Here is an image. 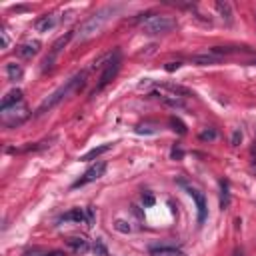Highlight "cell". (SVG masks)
Returning a JSON list of instances; mask_svg holds the SVG:
<instances>
[{"label":"cell","mask_w":256,"mask_h":256,"mask_svg":"<svg viewBox=\"0 0 256 256\" xmlns=\"http://www.w3.org/2000/svg\"><path fill=\"white\" fill-rule=\"evenodd\" d=\"M180 66H182L180 62H168V64L164 66V70H166V72H174V70H178Z\"/></svg>","instance_id":"4316f807"},{"label":"cell","mask_w":256,"mask_h":256,"mask_svg":"<svg viewBox=\"0 0 256 256\" xmlns=\"http://www.w3.org/2000/svg\"><path fill=\"white\" fill-rule=\"evenodd\" d=\"M170 156H172V158H178V160H180V158L184 156V152H182L180 148H176V146H174V148H172V152H170Z\"/></svg>","instance_id":"f546056e"},{"label":"cell","mask_w":256,"mask_h":256,"mask_svg":"<svg viewBox=\"0 0 256 256\" xmlns=\"http://www.w3.org/2000/svg\"><path fill=\"white\" fill-rule=\"evenodd\" d=\"M114 228H116L118 232H122V234H128V232H130V224L126 222V220H116Z\"/></svg>","instance_id":"7402d4cb"},{"label":"cell","mask_w":256,"mask_h":256,"mask_svg":"<svg viewBox=\"0 0 256 256\" xmlns=\"http://www.w3.org/2000/svg\"><path fill=\"white\" fill-rule=\"evenodd\" d=\"M56 16L54 14H46V16H42V18H38L36 20V24H34V28H36L38 32H48V30H52L54 26H56Z\"/></svg>","instance_id":"9c48e42d"},{"label":"cell","mask_w":256,"mask_h":256,"mask_svg":"<svg viewBox=\"0 0 256 256\" xmlns=\"http://www.w3.org/2000/svg\"><path fill=\"white\" fill-rule=\"evenodd\" d=\"M170 126H172V130L178 132V134H186V124L176 116H170Z\"/></svg>","instance_id":"44dd1931"},{"label":"cell","mask_w":256,"mask_h":256,"mask_svg":"<svg viewBox=\"0 0 256 256\" xmlns=\"http://www.w3.org/2000/svg\"><path fill=\"white\" fill-rule=\"evenodd\" d=\"M164 88L170 90V94H172V96H178V98H182V96H190V94H192L188 88L180 86V84H164Z\"/></svg>","instance_id":"d6986e66"},{"label":"cell","mask_w":256,"mask_h":256,"mask_svg":"<svg viewBox=\"0 0 256 256\" xmlns=\"http://www.w3.org/2000/svg\"><path fill=\"white\" fill-rule=\"evenodd\" d=\"M66 242H68V246L72 248L74 254H86V252L90 250L88 240H84V238H68Z\"/></svg>","instance_id":"8fae6325"},{"label":"cell","mask_w":256,"mask_h":256,"mask_svg":"<svg viewBox=\"0 0 256 256\" xmlns=\"http://www.w3.org/2000/svg\"><path fill=\"white\" fill-rule=\"evenodd\" d=\"M150 256H184V252L170 246H158V248H150Z\"/></svg>","instance_id":"e0dca14e"},{"label":"cell","mask_w":256,"mask_h":256,"mask_svg":"<svg viewBox=\"0 0 256 256\" xmlns=\"http://www.w3.org/2000/svg\"><path fill=\"white\" fill-rule=\"evenodd\" d=\"M114 12H116V6H104V8L96 10L92 16H88V18L78 26V30H74L76 32L74 38L80 40V42L82 40H88L90 36H94L96 32H100L102 28H104V24L114 16Z\"/></svg>","instance_id":"7a4b0ae2"},{"label":"cell","mask_w":256,"mask_h":256,"mask_svg":"<svg viewBox=\"0 0 256 256\" xmlns=\"http://www.w3.org/2000/svg\"><path fill=\"white\" fill-rule=\"evenodd\" d=\"M152 96H156L164 106H170V108H184V100L178 98V96H172V94H168V96H158V92H152Z\"/></svg>","instance_id":"7c38bea8"},{"label":"cell","mask_w":256,"mask_h":256,"mask_svg":"<svg viewBox=\"0 0 256 256\" xmlns=\"http://www.w3.org/2000/svg\"><path fill=\"white\" fill-rule=\"evenodd\" d=\"M120 64H122V58H120V52L116 50L114 54H110L108 62L104 64V70H102V74H100V78H98V84H96V88L92 90V94L102 92V90H104V88L108 86V84L116 78L118 70H120Z\"/></svg>","instance_id":"277c9868"},{"label":"cell","mask_w":256,"mask_h":256,"mask_svg":"<svg viewBox=\"0 0 256 256\" xmlns=\"http://www.w3.org/2000/svg\"><path fill=\"white\" fill-rule=\"evenodd\" d=\"M216 138V130H202L200 132V140H214Z\"/></svg>","instance_id":"d4e9b609"},{"label":"cell","mask_w":256,"mask_h":256,"mask_svg":"<svg viewBox=\"0 0 256 256\" xmlns=\"http://www.w3.org/2000/svg\"><path fill=\"white\" fill-rule=\"evenodd\" d=\"M38 50H40V42L34 40V42H26V44L18 46L16 54H18L20 58H32L34 54H38Z\"/></svg>","instance_id":"ba28073f"},{"label":"cell","mask_w":256,"mask_h":256,"mask_svg":"<svg viewBox=\"0 0 256 256\" xmlns=\"http://www.w3.org/2000/svg\"><path fill=\"white\" fill-rule=\"evenodd\" d=\"M142 202H144V206H152V204H154V196H152V194H142Z\"/></svg>","instance_id":"83f0119b"},{"label":"cell","mask_w":256,"mask_h":256,"mask_svg":"<svg viewBox=\"0 0 256 256\" xmlns=\"http://www.w3.org/2000/svg\"><path fill=\"white\" fill-rule=\"evenodd\" d=\"M94 254H96V256H108V250H106L104 244H102V240H96V244H94Z\"/></svg>","instance_id":"603a6c76"},{"label":"cell","mask_w":256,"mask_h":256,"mask_svg":"<svg viewBox=\"0 0 256 256\" xmlns=\"http://www.w3.org/2000/svg\"><path fill=\"white\" fill-rule=\"evenodd\" d=\"M214 6L218 10V14H220V18H222L226 24H232V6L228 2H222V0H218Z\"/></svg>","instance_id":"5bb4252c"},{"label":"cell","mask_w":256,"mask_h":256,"mask_svg":"<svg viewBox=\"0 0 256 256\" xmlns=\"http://www.w3.org/2000/svg\"><path fill=\"white\" fill-rule=\"evenodd\" d=\"M176 28V18L172 16H164V14H156L150 16V18L142 24V32L148 36H154V34H166L170 30Z\"/></svg>","instance_id":"3957f363"},{"label":"cell","mask_w":256,"mask_h":256,"mask_svg":"<svg viewBox=\"0 0 256 256\" xmlns=\"http://www.w3.org/2000/svg\"><path fill=\"white\" fill-rule=\"evenodd\" d=\"M104 170H106V162H96V164H92V166L86 170V172H84V174L72 184V188H80V186H86V184L98 180L102 174H104Z\"/></svg>","instance_id":"5b68a950"},{"label":"cell","mask_w":256,"mask_h":256,"mask_svg":"<svg viewBox=\"0 0 256 256\" xmlns=\"http://www.w3.org/2000/svg\"><path fill=\"white\" fill-rule=\"evenodd\" d=\"M26 256H46V254H40L38 250H32V252H28Z\"/></svg>","instance_id":"d6a6232c"},{"label":"cell","mask_w":256,"mask_h":256,"mask_svg":"<svg viewBox=\"0 0 256 256\" xmlns=\"http://www.w3.org/2000/svg\"><path fill=\"white\" fill-rule=\"evenodd\" d=\"M2 46H4V48L8 46V36H6V32H2Z\"/></svg>","instance_id":"1f68e13d"},{"label":"cell","mask_w":256,"mask_h":256,"mask_svg":"<svg viewBox=\"0 0 256 256\" xmlns=\"http://www.w3.org/2000/svg\"><path fill=\"white\" fill-rule=\"evenodd\" d=\"M6 74H8V78H10L12 82H16V80L22 78V68H20L18 64L10 62V64H6Z\"/></svg>","instance_id":"ffe728a7"},{"label":"cell","mask_w":256,"mask_h":256,"mask_svg":"<svg viewBox=\"0 0 256 256\" xmlns=\"http://www.w3.org/2000/svg\"><path fill=\"white\" fill-rule=\"evenodd\" d=\"M20 102H22V90H18V88H16V90H12V92H8L4 98H2V102H0V110H10L12 106L16 108V104H20Z\"/></svg>","instance_id":"52a82bcc"},{"label":"cell","mask_w":256,"mask_h":256,"mask_svg":"<svg viewBox=\"0 0 256 256\" xmlns=\"http://www.w3.org/2000/svg\"><path fill=\"white\" fill-rule=\"evenodd\" d=\"M136 132H138V134H152V132H156V128L154 126H138Z\"/></svg>","instance_id":"484cf974"},{"label":"cell","mask_w":256,"mask_h":256,"mask_svg":"<svg viewBox=\"0 0 256 256\" xmlns=\"http://www.w3.org/2000/svg\"><path fill=\"white\" fill-rule=\"evenodd\" d=\"M188 194H190V196L194 198V202H196V208H198V224H202L204 220H206V198H204V194H200V192L194 190V188H190Z\"/></svg>","instance_id":"8992f818"},{"label":"cell","mask_w":256,"mask_h":256,"mask_svg":"<svg viewBox=\"0 0 256 256\" xmlns=\"http://www.w3.org/2000/svg\"><path fill=\"white\" fill-rule=\"evenodd\" d=\"M74 36H76V32H66L64 36H60V38H58V40L52 44V50H50V54H52V56H56V54L60 52V50H62V48H64L68 42H70Z\"/></svg>","instance_id":"9a60e30c"},{"label":"cell","mask_w":256,"mask_h":256,"mask_svg":"<svg viewBox=\"0 0 256 256\" xmlns=\"http://www.w3.org/2000/svg\"><path fill=\"white\" fill-rule=\"evenodd\" d=\"M46 256H66V254H64L62 250H52V252H48Z\"/></svg>","instance_id":"4dcf8cb0"},{"label":"cell","mask_w":256,"mask_h":256,"mask_svg":"<svg viewBox=\"0 0 256 256\" xmlns=\"http://www.w3.org/2000/svg\"><path fill=\"white\" fill-rule=\"evenodd\" d=\"M240 142H242V130H240V128H236V130L232 132L230 144H232V146H238V144H240Z\"/></svg>","instance_id":"cb8c5ba5"},{"label":"cell","mask_w":256,"mask_h":256,"mask_svg":"<svg viewBox=\"0 0 256 256\" xmlns=\"http://www.w3.org/2000/svg\"><path fill=\"white\" fill-rule=\"evenodd\" d=\"M192 62L198 64V66H212V64H218V62H220V56H216V54H212V52L196 54V56H192Z\"/></svg>","instance_id":"4fadbf2b"},{"label":"cell","mask_w":256,"mask_h":256,"mask_svg":"<svg viewBox=\"0 0 256 256\" xmlns=\"http://www.w3.org/2000/svg\"><path fill=\"white\" fill-rule=\"evenodd\" d=\"M84 84H86V72H78V74H74L70 80H66L64 86H60L56 92H52V94H50V96L42 102V104L36 108V116H42V114L50 112L54 106H58L64 98H68V96H72V94L80 92Z\"/></svg>","instance_id":"6da1fadb"},{"label":"cell","mask_w":256,"mask_h":256,"mask_svg":"<svg viewBox=\"0 0 256 256\" xmlns=\"http://www.w3.org/2000/svg\"><path fill=\"white\" fill-rule=\"evenodd\" d=\"M60 222H86V212L80 208H72L70 212H66L64 216H60Z\"/></svg>","instance_id":"30bf717a"},{"label":"cell","mask_w":256,"mask_h":256,"mask_svg":"<svg viewBox=\"0 0 256 256\" xmlns=\"http://www.w3.org/2000/svg\"><path fill=\"white\" fill-rule=\"evenodd\" d=\"M112 148V144H102V146H96V148H92V150H88L84 156H80V160H84V162H90V160H94V158H98L100 154H104V152H108Z\"/></svg>","instance_id":"2e32d148"},{"label":"cell","mask_w":256,"mask_h":256,"mask_svg":"<svg viewBox=\"0 0 256 256\" xmlns=\"http://www.w3.org/2000/svg\"><path fill=\"white\" fill-rule=\"evenodd\" d=\"M232 256H244V252H242V250H240V248H236V250H234V252H232Z\"/></svg>","instance_id":"836d02e7"},{"label":"cell","mask_w":256,"mask_h":256,"mask_svg":"<svg viewBox=\"0 0 256 256\" xmlns=\"http://www.w3.org/2000/svg\"><path fill=\"white\" fill-rule=\"evenodd\" d=\"M230 206V190H228V182L222 180L220 182V208L226 210Z\"/></svg>","instance_id":"ac0fdd59"},{"label":"cell","mask_w":256,"mask_h":256,"mask_svg":"<svg viewBox=\"0 0 256 256\" xmlns=\"http://www.w3.org/2000/svg\"><path fill=\"white\" fill-rule=\"evenodd\" d=\"M86 224H88V226L94 224V210H92V208H86Z\"/></svg>","instance_id":"f1b7e54d"}]
</instances>
